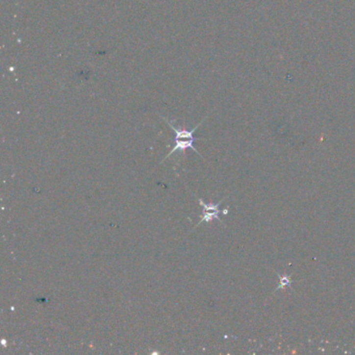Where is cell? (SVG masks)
<instances>
[{
	"label": "cell",
	"instance_id": "obj_2",
	"mask_svg": "<svg viewBox=\"0 0 355 355\" xmlns=\"http://www.w3.org/2000/svg\"><path fill=\"white\" fill-rule=\"evenodd\" d=\"M220 213H221V212H220V210H219V212H203V217H202V219L200 220V222L196 225V227L199 226L201 223H203V222H210V221H213V220H215V219H217L219 222H222L221 219H220V217H219V214H220ZM196 227H195V228H196Z\"/></svg>",
	"mask_w": 355,
	"mask_h": 355
},
{
	"label": "cell",
	"instance_id": "obj_1",
	"mask_svg": "<svg viewBox=\"0 0 355 355\" xmlns=\"http://www.w3.org/2000/svg\"><path fill=\"white\" fill-rule=\"evenodd\" d=\"M197 139L194 138V139H175V145L174 147L172 148V150L169 152L168 155H166V157L164 158L167 159L169 156H171L175 151H184L185 149H193L194 151L196 152V153L200 156H202L199 152L196 150V148L194 147V142H195ZM163 160V162H164Z\"/></svg>",
	"mask_w": 355,
	"mask_h": 355
}]
</instances>
